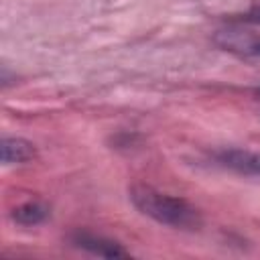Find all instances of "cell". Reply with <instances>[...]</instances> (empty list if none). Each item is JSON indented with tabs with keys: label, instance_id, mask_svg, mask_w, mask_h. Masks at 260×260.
Segmentation results:
<instances>
[{
	"label": "cell",
	"instance_id": "cell-1",
	"mask_svg": "<svg viewBox=\"0 0 260 260\" xmlns=\"http://www.w3.org/2000/svg\"><path fill=\"white\" fill-rule=\"evenodd\" d=\"M132 205L154 221L175 230H197L201 225V213L195 205L181 197L162 193L150 185H132L128 189Z\"/></svg>",
	"mask_w": 260,
	"mask_h": 260
},
{
	"label": "cell",
	"instance_id": "cell-2",
	"mask_svg": "<svg viewBox=\"0 0 260 260\" xmlns=\"http://www.w3.org/2000/svg\"><path fill=\"white\" fill-rule=\"evenodd\" d=\"M69 240L75 248H81V250L98 254V256H106V258H126L128 256V252L118 242L108 240L104 236L89 234V232H75Z\"/></svg>",
	"mask_w": 260,
	"mask_h": 260
},
{
	"label": "cell",
	"instance_id": "cell-3",
	"mask_svg": "<svg viewBox=\"0 0 260 260\" xmlns=\"http://www.w3.org/2000/svg\"><path fill=\"white\" fill-rule=\"evenodd\" d=\"M2 162L4 165H22L35 158V146L24 140V138H16V136H6L2 138Z\"/></svg>",
	"mask_w": 260,
	"mask_h": 260
},
{
	"label": "cell",
	"instance_id": "cell-4",
	"mask_svg": "<svg viewBox=\"0 0 260 260\" xmlns=\"http://www.w3.org/2000/svg\"><path fill=\"white\" fill-rule=\"evenodd\" d=\"M219 160L230 167L236 169L240 173H248V175H260V152H242V150H230L223 152L219 156Z\"/></svg>",
	"mask_w": 260,
	"mask_h": 260
},
{
	"label": "cell",
	"instance_id": "cell-5",
	"mask_svg": "<svg viewBox=\"0 0 260 260\" xmlns=\"http://www.w3.org/2000/svg\"><path fill=\"white\" fill-rule=\"evenodd\" d=\"M49 217V207L41 201H24L12 209V219L20 225H39Z\"/></svg>",
	"mask_w": 260,
	"mask_h": 260
}]
</instances>
